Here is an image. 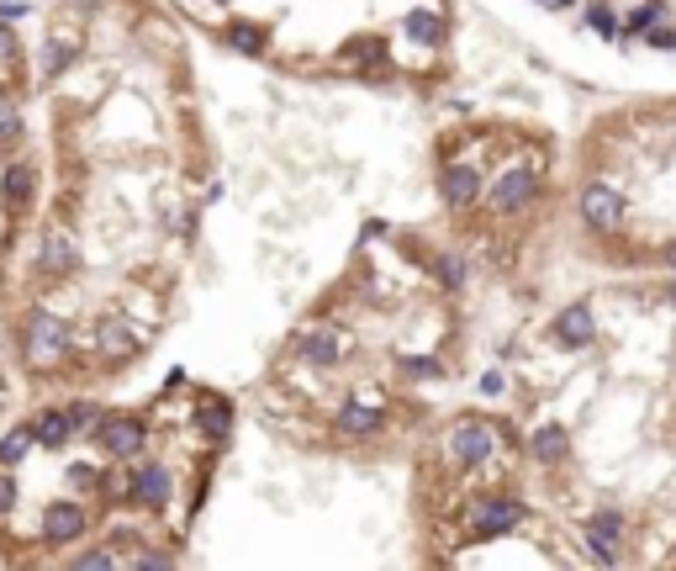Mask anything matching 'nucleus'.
Here are the masks:
<instances>
[{
	"label": "nucleus",
	"mask_w": 676,
	"mask_h": 571,
	"mask_svg": "<svg viewBox=\"0 0 676 571\" xmlns=\"http://www.w3.org/2000/svg\"><path fill=\"white\" fill-rule=\"evenodd\" d=\"M666 260H671V265H676V244H671V249H666Z\"/></svg>",
	"instance_id": "34"
},
{
	"label": "nucleus",
	"mask_w": 676,
	"mask_h": 571,
	"mask_svg": "<svg viewBox=\"0 0 676 571\" xmlns=\"http://www.w3.org/2000/svg\"><path fill=\"white\" fill-rule=\"evenodd\" d=\"M402 371H407L412 381H434V376H444V365H439L434 355H407V360H402Z\"/></svg>",
	"instance_id": "19"
},
{
	"label": "nucleus",
	"mask_w": 676,
	"mask_h": 571,
	"mask_svg": "<svg viewBox=\"0 0 676 571\" xmlns=\"http://www.w3.org/2000/svg\"><path fill=\"white\" fill-rule=\"evenodd\" d=\"M497 450V434L486 429V423H460L455 434H449V455H460L465 466H481V460H492Z\"/></svg>",
	"instance_id": "2"
},
{
	"label": "nucleus",
	"mask_w": 676,
	"mask_h": 571,
	"mask_svg": "<svg viewBox=\"0 0 676 571\" xmlns=\"http://www.w3.org/2000/svg\"><path fill=\"white\" fill-rule=\"evenodd\" d=\"M48 540H80L85 534V513L74 508V503H59V508H48Z\"/></svg>",
	"instance_id": "10"
},
{
	"label": "nucleus",
	"mask_w": 676,
	"mask_h": 571,
	"mask_svg": "<svg viewBox=\"0 0 676 571\" xmlns=\"http://www.w3.org/2000/svg\"><path fill=\"white\" fill-rule=\"evenodd\" d=\"M566 429H560V423H544V429H534V439H529V455H539L544 466H555L560 455H566Z\"/></svg>",
	"instance_id": "11"
},
{
	"label": "nucleus",
	"mask_w": 676,
	"mask_h": 571,
	"mask_svg": "<svg viewBox=\"0 0 676 571\" xmlns=\"http://www.w3.org/2000/svg\"><path fill=\"white\" fill-rule=\"evenodd\" d=\"M544 6H555V11H566V6H571V0H544Z\"/></svg>",
	"instance_id": "33"
},
{
	"label": "nucleus",
	"mask_w": 676,
	"mask_h": 571,
	"mask_svg": "<svg viewBox=\"0 0 676 571\" xmlns=\"http://www.w3.org/2000/svg\"><path fill=\"white\" fill-rule=\"evenodd\" d=\"M338 429H344V434H375V429H381V413H375V408H360V402H349V408L338 413Z\"/></svg>",
	"instance_id": "15"
},
{
	"label": "nucleus",
	"mask_w": 676,
	"mask_h": 571,
	"mask_svg": "<svg viewBox=\"0 0 676 571\" xmlns=\"http://www.w3.org/2000/svg\"><path fill=\"white\" fill-rule=\"evenodd\" d=\"M655 16H661V6H640L634 11V27H655Z\"/></svg>",
	"instance_id": "32"
},
{
	"label": "nucleus",
	"mask_w": 676,
	"mask_h": 571,
	"mask_svg": "<svg viewBox=\"0 0 676 571\" xmlns=\"http://www.w3.org/2000/svg\"><path fill=\"white\" fill-rule=\"evenodd\" d=\"M618 534H624V524H618V513H603L592 529H587V545H592V556L597 561H613L618 556Z\"/></svg>",
	"instance_id": "9"
},
{
	"label": "nucleus",
	"mask_w": 676,
	"mask_h": 571,
	"mask_svg": "<svg viewBox=\"0 0 676 571\" xmlns=\"http://www.w3.org/2000/svg\"><path fill=\"white\" fill-rule=\"evenodd\" d=\"M96 439H101V450L106 455H138L143 450V423L138 418H106L101 429H96Z\"/></svg>",
	"instance_id": "4"
},
{
	"label": "nucleus",
	"mask_w": 676,
	"mask_h": 571,
	"mask_svg": "<svg viewBox=\"0 0 676 571\" xmlns=\"http://www.w3.org/2000/svg\"><path fill=\"white\" fill-rule=\"evenodd\" d=\"M349 59H381V43H349Z\"/></svg>",
	"instance_id": "29"
},
{
	"label": "nucleus",
	"mask_w": 676,
	"mask_h": 571,
	"mask_svg": "<svg viewBox=\"0 0 676 571\" xmlns=\"http://www.w3.org/2000/svg\"><path fill=\"white\" fill-rule=\"evenodd\" d=\"M201 429L212 439H222V434H228V408H222V402H206V408H201Z\"/></svg>",
	"instance_id": "21"
},
{
	"label": "nucleus",
	"mask_w": 676,
	"mask_h": 571,
	"mask_svg": "<svg viewBox=\"0 0 676 571\" xmlns=\"http://www.w3.org/2000/svg\"><path fill=\"white\" fill-rule=\"evenodd\" d=\"M64 344H69V328H64L59 318L37 312V318L27 323V355H32V360H53V355H64Z\"/></svg>",
	"instance_id": "3"
},
{
	"label": "nucleus",
	"mask_w": 676,
	"mask_h": 571,
	"mask_svg": "<svg viewBox=\"0 0 676 571\" xmlns=\"http://www.w3.org/2000/svg\"><path fill=\"white\" fill-rule=\"evenodd\" d=\"M439 281H449V286H460V281H465V265L455 260V254H449V260H439Z\"/></svg>",
	"instance_id": "26"
},
{
	"label": "nucleus",
	"mask_w": 676,
	"mask_h": 571,
	"mask_svg": "<svg viewBox=\"0 0 676 571\" xmlns=\"http://www.w3.org/2000/svg\"><path fill=\"white\" fill-rule=\"evenodd\" d=\"M32 191V175H27V164H11L6 170V207H22Z\"/></svg>",
	"instance_id": "18"
},
{
	"label": "nucleus",
	"mask_w": 676,
	"mask_h": 571,
	"mask_svg": "<svg viewBox=\"0 0 676 571\" xmlns=\"http://www.w3.org/2000/svg\"><path fill=\"white\" fill-rule=\"evenodd\" d=\"M402 32H407L412 43H428V48H434V43L444 38V22H439L434 11H407V16H402Z\"/></svg>",
	"instance_id": "12"
},
{
	"label": "nucleus",
	"mask_w": 676,
	"mask_h": 571,
	"mask_svg": "<svg viewBox=\"0 0 676 571\" xmlns=\"http://www.w3.org/2000/svg\"><path fill=\"white\" fill-rule=\"evenodd\" d=\"M302 355H307V360H317V365H328V360L338 355V344H333L328 334H307V339H302Z\"/></svg>",
	"instance_id": "20"
},
{
	"label": "nucleus",
	"mask_w": 676,
	"mask_h": 571,
	"mask_svg": "<svg viewBox=\"0 0 676 571\" xmlns=\"http://www.w3.org/2000/svg\"><path fill=\"white\" fill-rule=\"evenodd\" d=\"M69 59H74V43L53 38V43H48V53H43V75H59V64H69Z\"/></svg>",
	"instance_id": "23"
},
{
	"label": "nucleus",
	"mask_w": 676,
	"mask_h": 571,
	"mask_svg": "<svg viewBox=\"0 0 676 571\" xmlns=\"http://www.w3.org/2000/svg\"><path fill=\"white\" fill-rule=\"evenodd\" d=\"M671 302H676V286H671Z\"/></svg>",
	"instance_id": "35"
},
{
	"label": "nucleus",
	"mask_w": 676,
	"mask_h": 571,
	"mask_svg": "<svg viewBox=\"0 0 676 571\" xmlns=\"http://www.w3.org/2000/svg\"><path fill=\"white\" fill-rule=\"evenodd\" d=\"M101 349H111V355H133V334H122V323H106L101 328Z\"/></svg>",
	"instance_id": "22"
},
{
	"label": "nucleus",
	"mask_w": 676,
	"mask_h": 571,
	"mask_svg": "<svg viewBox=\"0 0 676 571\" xmlns=\"http://www.w3.org/2000/svg\"><path fill=\"white\" fill-rule=\"evenodd\" d=\"M74 429H69V418L64 413H43L37 418V439H43V445H64Z\"/></svg>",
	"instance_id": "16"
},
{
	"label": "nucleus",
	"mask_w": 676,
	"mask_h": 571,
	"mask_svg": "<svg viewBox=\"0 0 676 571\" xmlns=\"http://www.w3.org/2000/svg\"><path fill=\"white\" fill-rule=\"evenodd\" d=\"M133 497H138V503H164V497H169V471L164 466H148L138 482H133Z\"/></svg>",
	"instance_id": "14"
},
{
	"label": "nucleus",
	"mask_w": 676,
	"mask_h": 571,
	"mask_svg": "<svg viewBox=\"0 0 676 571\" xmlns=\"http://www.w3.org/2000/svg\"><path fill=\"white\" fill-rule=\"evenodd\" d=\"M581 217H587L592 228H618L624 223V196H618L613 186H587L581 191Z\"/></svg>",
	"instance_id": "1"
},
{
	"label": "nucleus",
	"mask_w": 676,
	"mask_h": 571,
	"mask_svg": "<svg viewBox=\"0 0 676 571\" xmlns=\"http://www.w3.org/2000/svg\"><path fill=\"white\" fill-rule=\"evenodd\" d=\"M529 196H534V175L529 170H507L497 186H492V207L497 212H518Z\"/></svg>",
	"instance_id": "5"
},
{
	"label": "nucleus",
	"mask_w": 676,
	"mask_h": 571,
	"mask_svg": "<svg viewBox=\"0 0 676 571\" xmlns=\"http://www.w3.org/2000/svg\"><path fill=\"white\" fill-rule=\"evenodd\" d=\"M592 27H597V32H618V16H613L608 6H597V11H592Z\"/></svg>",
	"instance_id": "28"
},
{
	"label": "nucleus",
	"mask_w": 676,
	"mask_h": 571,
	"mask_svg": "<svg viewBox=\"0 0 676 571\" xmlns=\"http://www.w3.org/2000/svg\"><path fill=\"white\" fill-rule=\"evenodd\" d=\"M555 339L560 344H571V349H581V344H587L592 339V312L587 307H566V312H560V318H555Z\"/></svg>",
	"instance_id": "7"
},
{
	"label": "nucleus",
	"mask_w": 676,
	"mask_h": 571,
	"mask_svg": "<svg viewBox=\"0 0 676 571\" xmlns=\"http://www.w3.org/2000/svg\"><path fill=\"white\" fill-rule=\"evenodd\" d=\"M80 566L85 571H101V566H111V556H106V550H90V556H80Z\"/></svg>",
	"instance_id": "31"
},
{
	"label": "nucleus",
	"mask_w": 676,
	"mask_h": 571,
	"mask_svg": "<svg viewBox=\"0 0 676 571\" xmlns=\"http://www.w3.org/2000/svg\"><path fill=\"white\" fill-rule=\"evenodd\" d=\"M11 53H16V32H11L6 22H0V64H6V59H11Z\"/></svg>",
	"instance_id": "30"
},
{
	"label": "nucleus",
	"mask_w": 676,
	"mask_h": 571,
	"mask_svg": "<svg viewBox=\"0 0 676 571\" xmlns=\"http://www.w3.org/2000/svg\"><path fill=\"white\" fill-rule=\"evenodd\" d=\"M228 43H233L238 53H265V38H259V27H233Z\"/></svg>",
	"instance_id": "24"
},
{
	"label": "nucleus",
	"mask_w": 676,
	"mask_h": 571,
	"mask_svg": "<svg viewBox=\"0 0 676 571\" xmlns=\"http://www.w3.org/2000/svg\"><path fill=\"white\" fill-rule=\"evenodd\" d=\"M518 519H523V508L507 503V497H486V503L476 508V529L481 534H502V529H513Z\"/></svg>",
	"instance_id": "6"
},
{
	"label": "nucleus",
	"mask_w": 676,
	"mask_h": 571,
	"mask_svg": "<svg viewBox=\"0 0 676 571\" xmlns=\"http://www.w3.org/2000/svg\"><path fill=\"white\" fill-rule=\"evenodd\" d=\"M32 450V434L27 429H11L6 439H0V466H16V460H27Z\"/></svg>",
	"instance_id": "17"
},
{
	"label": "nucleus",
	"mask_w": 676,
	"mask_h": 571,
	"mask_svg": "<svg viewBox=\"0 0 676 571\" xmlns=\"http://www.w3.org/2000/svg\"><path fill=\"white\" fill-rule=\"evenodd\" d=\"M444 201H455V207H471V201L481 196V175L465 170V164H455V170H444Z\"/></svg>",
	"instance_id": "8"
},
{
	"label": "nucleus",
	"mask_w": 676,
	"mask_h": 571,
	"mask_svg": "<svg viewBox=\"0 0 676 571\" xmlns=\"http://www.w3.org/2000/svg\"><path fill=\"white\" fill-rule=\"evenodd\" d=\"M74 260H80V249H74L69 233H48L43 238V270H74Z\"/></svg>",
	"instance_id": "13"
},
{
	"label": "nucleus",
	"mask_w": 676,
	"mask_h": 571,
	"mask_svg": "<svg viewBox=\"0 0 676 571\" xmlns=\"http://www.w3.org/2000/svg\"><path fill=\"white\" fill-rule=\"evenodd\" d=\"M16 133H22V117H16L11 101H0V138H16Z\"/></svg>",
	"instance_id": "25"
},
{
	"label": "nucleus",
	"mask_w": 676,
	"mask_h": 571,
	"mask_svg": "<svg viewBox=\"0 0 676 571\" xmlns=\"http://www.w3.org/2000/svg\"><path fill=\"white\" fill-rule=\"evenodd\" d=\"M11 508H16V482H11L6 471H0V519H6Z\"/></svg>",
	"instance_id": "27"
}]
</instances>
